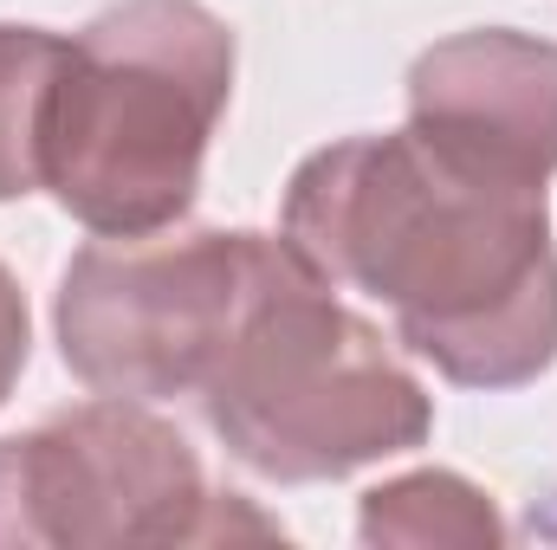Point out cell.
<instances>
[{"label":"cell","mask_w":557,"mask_h":550,"mask_svg":"<svg viewBox=\"0 0 557 550\" xmlns=\"http://www.w3.org/2000/svg\"><path fill=\"white\" fill-rule=\"evenodd\" d=\"M285 240L337 291L389 304L396 337L460 389H519L557 363V247L539 182L447 155L421 130L298 162Z\"/></svg>","instance_id":"obj_1"},{"label":"cell","mask_w":557,"mask_h":550,"mask_svg":"<svg viewBox=\"0 0 557 550\" xmlns=\"http://www.w3.org/2000/svg\"><path fill=\"white\" fill-rule=\"evenodd\" d=\"M234 91V33L201 0H117L78 39L46 117L52 201L111 240L195 208L208 137Z\"/></svg>","instance_id":"obj_2"},{"label":"cell","mask_w":557,"mask_h":550,"mask_svg":"<svg viewBox=\"0 0 557 550\" xmlns=\"http://www.w3.org/2000/svg\"><path fill=\"white\" fill-rule=\"evenodd\" d=\"M195 402L214 440L278 486L344 479L421 447L434 427L409 363L285 234H273L247 317Z\"/></svg>","instance_id":"obj_3"},{"label":"cell","mask_w":557,"mask_h":550,"mask_svg":"<svg viewBox=\"0 0 557 550\" xmlns=\"http://www.w3.org/2000/svg\"><path fill=\"white\" fill-rule=\"evenodd\" d=\"M278 538L240 492H208L195 447L143 402L104 396L0 440V550Z\"/></svg>","instance_id":"obj_4"},{"label":"cell","mask_w":557,"mask_h":550,"mask_svg":"<svg viewBox=\"0 0 557 550\" xmlns=\"http://www.w3.org/2000/svg\"><path fill=\"white\" fill-rule=\"evenodd\" d=\"M273 234H98L59 285L65 370L124 402L201 396L267 273Z\"/></svg>","instance_id":"obj_5"},{"label":"cell","mask_w":557,"mask_h":550,"mask_svg":"<svg viewBox=\"0 0 557 550\" xmlns=\"http://www.w3.org/2000/svg\"><path fill=\"white\" fill-rule=\"evenodd\" d=\"M409 130L473 168L545 188L557 168V46L506 26L428 46L409 72Z\"/></svg>","instance_id":"obj_6"},{"label":"cell","mask_w":557,"mask_h":550,"mask_svg":"<svg viewBox=\"0 0 557 550\" xmlns=\"http://www.w3.org/2000/svg\"><path fill=\"white\" fill-rule=\"evenodd\" d=\"M357 532H363V545H416V550H428V545L480 550V545H499V538H506L493 499H486L473 479L441 473V466L403 473V479L363 492Z\"/></svg>","instance_id":"obj_7"},{"label":"cell","mask_w":557,"mask_h":550,"mask_svg":"<svg viewBox=\"0 0 557 550\" xmlns=\"http://www.w3.org/2000/svg\"><path fill=\"white\" fill-rule=\"evenodd\" d=\"M65 39L46 26H0V201L46 188V117Z\"/></svg>","instance_id":"obj_8"},{"label":"cell","mask_w":557,"mask_h":550,"mask_svg":"<svg viewBox=\"0 0 557 550\" xmlns=\"http://www.w3.org/2000/svg\"><path fill=\"white\" fill-rule=\"evenodd\" d=\"M26 343H33V317H26V291L0 266V402L13 396L20 370H26Z\"/></svg>","instance_id":"obj_9"}]
</instances>
